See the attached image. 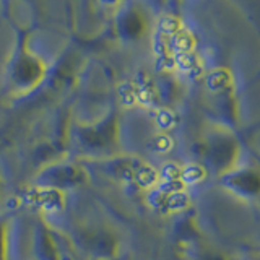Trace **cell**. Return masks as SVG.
Masks as SVG:
<instances>
[{
	"label": "cell",
	"mask_w": 260,
	"mask_h": 260,
	"mask_svg": "<svg viewBox=\"0 0 260 260\" xmlns=\"http://www.w3.org/2000/svg\"><path fill=\"white\" fill-rule=\"evenodd\" d=\"M195 38L193 35H190L189 31L181 29L179 32H176L174 36L169 38V47L174 49V51L179 52H192V49L195 47Z\"/></svg>",
	"instance_id": "cell-1"
},
{
	"label": "cell",
	"mask_w": 260,
	"mask_h": 260,
	"mask_svg": "<svg viewBox=\"0 0 260 260\" xmlns=\"http://www.w3.org/2000/svg\"><path fill=\"white\" fill-rule=\"evenodd\" d=\"M158 28H159V32H161V35H162V36H166V38L174 36L176 32H179L181 29H184L181 20L176 18V16H173V15H165V16H161V20H159V23H158Z\"/></svg>",
	"instance_id": "cell-2"
},
{
	"label": "cell",
	"mask_w": 260,
	"mask_h": 260,
	"mask_svg": "<svg viewBox=\"0 0 260 260\" xmlns=\"http://www.w3.org/2000/svg\"><path fill=\"white\" fill-rule=\"evenodd\" d=\"M103 2H108V4H114L116 0H103Z\"/></svg>",
	"instance_id": "cell-3"
}]
</instances>
